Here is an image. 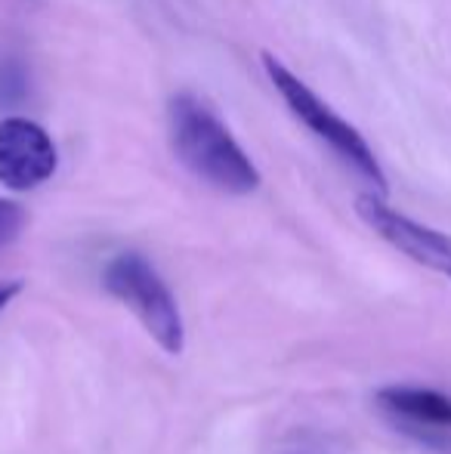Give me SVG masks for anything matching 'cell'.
I'll return each mask as SVG.
<instances>
[{
	"instance_id": "ba28073f",
	"label": "cell",
	"mask_w": 451,
	"mask_h": 454,
	"mask_svg": "<svg viewBox=\"0 0 451 454\" xmlns=\"http://www.w3.org/2000/svg\"><path fill=\"white\" fill-rule=\"evenodd\" d=\"M25 223H28V214H25L22 204L12 201V198H0V251L22 235Z\"/></svg>"
},
{
	"instance_id": "8992f818",
	"label": "cell",
	"mask_w": 451,
	"mask_h": 454,
	"mask_svg": "<svg viewBox=\"0 0 451 454\" xmlns=\"http://www.w3.org/2000/svg\"><path fill=\"white\" fill-rule=\"evenodd\" d=\"M377 405L399 430L417 439L451 436V395L430 387H384L377 393Z\"/></svg>"
},
{
	"instance_id": "6da1fadb",
	"label": "cell",
	"mask_w": 451,
	"mask_h": 454,
	"mask_svg": "<svg viewBox=\"0 0 451 454\" xmlns=\"http://www.w3.org/2000/svg\"><path fill=\"white\" fill-rule=\"evenodd\" d=\"M167 133L176 158L189 174L226 195H251L260 189V170L235 133L205 99L176 93L167 102Z\"/></svg>"
},
{
	"instance_id": "9c48e42d",
	"label": "cell",
	"mask_w": 451,
	"mask_h": 454,
	"mask_svg": "<svg viewBox=\"0 0 451 454\" xmlns=\"http://www.w3.org/2000/svg\"><path fill=\"white\" fill-rule=\"evenodd\" d=\"M19 291H22V281H0V316L19 297Z\"/></svg>"
},
{
	"instance_id": "5b68a950",
	"label": "cell",
	"mask_w": 451,
	"mask_h": 454,
	"mask_svg": "<svg viewBox=\"0 0 451 454\" xmlns=\"http://www.w3.org/2000/svg\"><path fill=\"white\" fill-rule=\"evenodd\" d=\"M59 149L53 137L31 118L0 121V185L10 192H31L53 180Z\"/></svg>"
},
{
	"instance_id": "277c9868",
	"label": "cell",
	"mask_w": 451,
	"mask_h": 454,
	"mask_svg": "<svg viewBox=\"0 0 451 454\" xmlns=\"http://www.w3.org/2000/svg\"><path fill=\"white\" fill-rule=\"evenodd\" d=\"M355 214L362 216L368 229L380 235L390 247H396L399 254H405L408 260H415L417 266L430 272H439L451 278V235L439 232L433 226L411 220L408 214L390 207L377 192L355 198Z\"/></svg>"
},
{
	"instance_id": "52a82bcc",
	"label": "cell",
	"mask_w": 451,
	"mask_h": 454,
	"mask_svg": "<svg viewBox=\"0 0 451 454\" xmlns=\"http://www.w3.org/2000/svg\"><path fill=\"white\" fill-rule=\"evenodd\" d=\"M31 90L28 68L12 56L0 59V108H12L19 102H25V96Z\"/></svg>"
},
{
	"instance_id": "7a4b0ae2",
	"label": "cell",
	"mask_w": 451,
	"mask_h": 454,
	"mask_svg": "<svg viewBox=\"0 0 451 454\" xmlns=\"http://www.w3.org/2000/svg\"><path fill=\"white\" fill-rule=\"evenodd\" d=\"M263 68H266L269 84L276 87V93L282 96V102L291 108V114H294L303 127H309L328 149L338 152L343 161H346L362 180L371 183L374 189H377V195L384 198V192L390 189V183H386V174H384V168H380L374 149L368 145V139L362 137L346 118H340V114L334 112L313 87L303 84V81L297 78L278 56L263 53Z\"/></svg>"
},
{
	"instance_id": "3957f363",
	"label": "cell",
	"mask_w": 451,
	"mask_h": 454,
	"mask_svg": "<svg viewBox=\"0 0 451 454\" xmlns=\"http://www.w3.org/2000/svg\"><path fill=\"white\" fill-rule=\"evenodd\" d=\"M103 285L114 300L127 306L143 325V331L167 356H180L186 349V322L170 285L161 272L136 251H124L109 260L103 272Z\"/></svg>"
}]
</instances>
